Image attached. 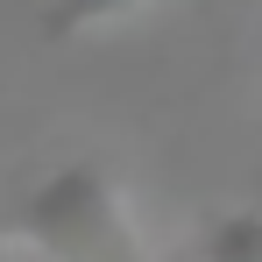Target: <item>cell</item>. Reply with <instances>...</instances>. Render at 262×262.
Wrapping results in <instances>:
<instances>
[{
	"mask_svg": "<svg viewBox=\"0 0 262 262\" xmlns=\"http://www.w3.org/2000/svg\"><path fill=\"white\" fill-rule=\"evenodd\" d=\"M21 241L50 262H149L142 234L128 220V199L99 163H64L50 170L29 206H21Z\"/></svg>",
	"mask_w": 262,
	"mask_h": 262,
	"instance_id": "6da1fadb",
	"label": "cell"
},
{
	"mask_svg": "<svg viewBox=\"0 0 262 262\" xmlns=\"http://www.w3.org/2000/svg\"><path fill=\"white\" fill-rule=\"evenodd\" d=\"M177 262H262V213H220Z\"/></svg>",
	"mask_w": 262,
	"mask_h": 262,
	"instance_id": "7a4b0ae2",
	"label": "cell"
},
{
	"mask_svg": "<svg viewBox=\"0 0 262 262\" xmlns=\"http://www.w3.org/2000/svg\"><path fill=\"white\" fill-rule=\"evenodd\" d=\"M135 7H149V0H50L43 7V43L85 36V29H106V21H128Z\"/></svg>",
	"mask_w": 262,
	"mask_h": 262,
	"instance_id": "3957f363",
	"label": "cell"
},
{
	"mask_svg": "<svg viewBox=\"0 0 262 262\" xmlns=\"http://www.w3.org/2000/svg\"><path fill=\"white\" fill-rule=\"evenodd\" d=\"M0 262H7V241H0Z\"/></svg>",
	"mask_w": 262,
	"mask_h": 262,
	"instance_id": "277c9868",
	"label": "cell"
}]
</instances>
